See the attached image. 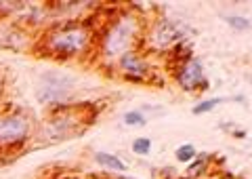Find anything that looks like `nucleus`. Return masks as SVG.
<instances>
[{"mask_svg":"<svg viewBox=\"0 0 252 179\" xmlns=\"http://www.w3.org/2000/svg\"><path fill=\"white\" fill-rule=\"evenodd\" d=\"M84 44H86V32L80 28L61 30V32H55L51 36V49L57 53H65V55L82 51Z\"/></svg>","mask_w":252,"mask_h":179,"instance_id":"1","label":"nucleus"},{"mask_svg":"<svg viewBox=\"0 0 252 179\" xmlns=\"http://www.w3.org/2000/svg\"><path fill=\"white\" fill-rule=\"evenodd\" d=\"M28 135V122L21 116L0 118V143H17Z\"/></svg>","mask_w":252,"mask_h":179,"instance_id":"2","label":"nucleus"},{"mask_svg":"<svg viewBox=\"0 0 252 179\" xmlns=\"http://www.w3.org/2000/svg\"><path fill=\"white\" fill-rule=\"evenodd\" d=\"M67 87H69V80L65 78V76H61V74H46L42 78L38 97H40V101L61 99V97H65Z\"/></svg>","mask_w":252,"mask_h":179,"instance_id":"3","label":"nucleus"},{"mask_svg":"<svg viewBox=\"0 0 252 179\" xmlns=\"http://www.w3.org/2000/svg\"><path fill=\"white\" fill-rule=\"evenodd\" d=\"M128 42H130V26L128 23H118L107 36L105 49L109 55H116V53H122L128 46Z\"/></svg>","mask_w":252,"mask_h":179,"instance_id":"4","label":"nucleus"},{"mask_svg":"<svg viewBox=\"0 0 252 179\" xmlns=\"http://www.w3.org/2000/svg\"><path fill=\"white\" fill-rule=\"evenodd\" d=\"M202 80V66L191 61V64H187L185 72H183V87L187 89H193L195 84H200Z\"/></svg>","mask_w":252,"mask_h":179,"instance_id":"5","label":"nucleus"},{"mask_svg":"<svg viewBox=\"0 0 252 179\" xmlns=\"http://www.w3.org/2000/svg\"><path fill=\"white\" fill-rule=\"evenodd\" d=\"M97 162L99 165H103V167H107V169H114V171H124L126 169V165L120 160V158H116V156H112V154H105V152H99L97 156Z\"/></svg>","mask_w":252,"mask_h":179,"instance_id":"6","label":"nucleus"},{"mask_svg":"<svg viewBox=\"0 0 252 179\" xmlns=\"http://www.w3.org/2000/svg\"><path fill=\"white\" fill-rule=\"evenodd\" d=\"M195 156V150H193V145H181L179 150H177V160L181 162H187V160H191Z\"/></svg>","mask_w":252,"mask_h":179,"instance_id":"7","label":"nucleus"},{"mask_svg":"<svg viewBox=\"0 0 252 179\" xmlns=\"http://www.w3.org/2000/svg\"><path fill=\"white\" fill-rule=\"evenodd\" d=\"M149 147H152V142H149V139H145V137L135 139V143H132V150H135L137 154H147Z\"/></svg>","mask_w":252,"mask_h":179,"instance_id":"8","label":"nucleus"},{"mask_svg":"<svg viewBox=\"0 0 252 179\" xmlns=\"http://www.w3.org/2000/svg\"><path fill=\"white\" fill-rule=\"evenodd\" d=\"M217 104H220V99H208V101H204V104L200 106H195L193 107V114H204V112H210L212 107H215Z\"/></svg>","mask_w":252,"mask_h":179,"instance_id":"9","label":"nucleus"},{"mask_svg":"<svg viewBox=\"0 0 252 179\" xmlns=\"http://www.w3.org/2000/svg\"><path fill=\"white\" fill-rule=\"evenodd\" d=\"M124 122H126V124H143L145 118H143V116H141L139 112H128V114L124 116Z\"/></svg>","mask_w":252,"mask_h":179,"instance_id":"10","label":"nucleus"},{"mask_svg":"<svg viewBox=\"0 0 252 179\" xmlns=\"http://www.w3.org/2000/svg\"><path fill=\"white\" fill-rule=\"evenodd\" d=\"M122 66L126 68V70H135V72H141V66H139V61L132 57V55H128V57H124V61H122Z\"/></svg>","mask_w":252,"mask_h":179,"instance_id":"11","label":"nucleus"},{"mask_svg":"<svg viewBox=\"0 0 252 179\" xmlns=\"http://www.w3.org/2000/svg\"><path fill=\"white\" fill-rule=\"evenodd\" d=\"M227 21H229L233 28H238V30H246L250 26V23L246 19H242V17H227Z\"/></svg>","mask_w":252,"mask_h":179,"instance_id":"12","label":"nucleus"}]
</instances>
